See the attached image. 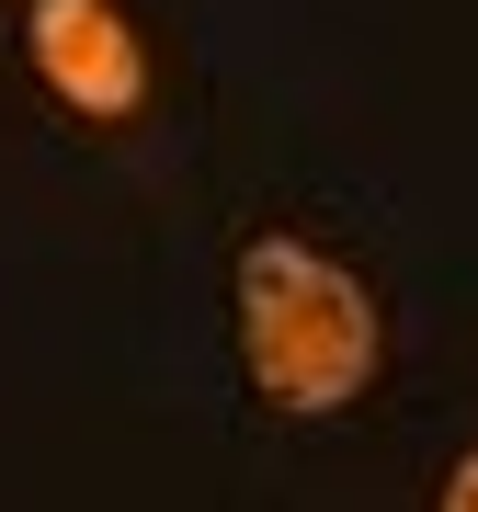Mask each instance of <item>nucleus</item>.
Wrapping results in <instances>:
<instances>
[{
    "label": "nucleus",
    "mask_w": 478,
    "mask_h": 512,
    "mask_svg": "<svg viewBox=\"0 0 478 512\" xmlns=\"http://www.w3.org/2000/svg\"><path fill=\"white\" fill-rule=\"evenodd\" d=\"M239 342H251V376L274 387L285 410H342L353 387L376 376V308L342 262L296 251V239H251L239 262Z\"/></svg>",
    "instance_id": "1"
},
{
    "label": "nucleus",
    "mask_w": 478,
    "mask_h": 512,
    "mask_svg": "<svg viewBox=\"0 0 478 512\" xmlns=\"http://www.w3.org/2000/svg\"><path fill=\"white\" fill-rule=\"evenodd\" d=\"M35 69L69 92L80 114H137V92H148V57H137V35H126V12L114 0H35Z\"/></svg>",
    "instance_id": "2"
},
{
    "label": "nucleus",
    "mask_w": 478,
    "mask_h": 512,
    "mask_svg": "<svg viewBox=\"0 0 478 512\" xmlns=\"http://www.w3.org/2000/svg\"><path fill=\"white\" fill-rule=\"evenodd\" d=\"M444 512H478V456L456 467V490H444Z\"/></svg>",
    "instance_id": "3"
}]
</instances>
